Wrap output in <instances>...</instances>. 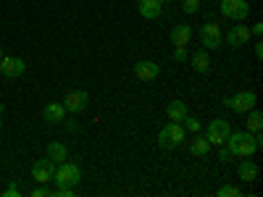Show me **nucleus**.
<instances>
[{
  "mask_svg": "<svg viewBox=\"0 0 263 197\" xmlns=\"http://www.w3.org/2000/svg\"><path fill=\"white\" fill-rule=\"evenodd\" d=\"M87 103H90V95L84 90H71V92L63 95V108H66V113H71V116L82 113L87 108Z\"/></svg>",
  "mask_w": 263,
  "mask_h": 197,
  "instance_id": "nucleus-9",
  "label": "nucleus"
},
{
  "mask_svg": "<svg viewBox=\"0 0 263 197\" xmlns=\"http://www.w3.org/2000/svg\"><path fill=\"white\" fill-rule=\"evenodd\" d=\"M184 126L179 121H168L163 129H161V134H158V147L161 150H177L182 142H184Z\"/></svg>",
  "mask_w": 263,
  "mask_h": 197,
  "instance_id": "nucleus-3",
  "label": "nucleus"
},
{
  "mask_svg": "<svg viewBox=\"0 0 263 197\" xmlns=\"http://www.w3.org/2000/svg\"><path fill=\"white\" fill-rule=\"evenodd\" d=\"M53 173H55V163H53L48 155L32 163V176H34L37 184H48V182H53Z\"/></svg>",
  "mask_w": 263,
  "mask_h": 197,
  "instance_id": "nucleus-10",
  "label": "nucleus"
},
{
  "mask_svg": "<svg viewBox=\"0 0 263 197\" xmlns=\"http://www.w3.org/2000/svg\"><path fill=\"white\" fill-rule=\"evenodd\" d=\"M250 34H253V37H258V40L263 37V21H255V24L250 27Z\"/></svg>",
  "mask_w": 263,
  "mask_h": 197,
  "instance_id": "nucleus-27",
  "label": "nucleus"
},
{
  "mask_svg": "<svg viewBox=\"0 0 263 197\" xmlns=\"http://www.w3.org/2000/svg\"><path fill=\"white\" fill-rule=\"evenodd\" d=\"M250 37H253L250 27H245V24H239V21H237L232 29H227V45L229 48H242V45L250 42Z\"/></svg>",
  "mask_w": 263,
  "mask_h": 197,
  "instance_id": "nucleus-11",
  "label": "nucleus"
},
{
  "mask_svg": "<svg viewBox=\"0 0 263 197\" xmlns=\"http://www.w3.org/2000/svg\"><path fill=\"white\" fill-rule=\"evenodd\" d=\"M190 111H187V103L184 100H179V97H174L168 105H166V116H168V121H184V116H187Z\"/></svg>",
  "mask_w": 263,
  "mask_h": 197,
  "instance_id": "nucleus-17",
  "label": "nucleus"
},
{
  "mask_svg": "<svg viewBox=\"0 0 263 197\" xmlns=\"http://www.w3.org/2000/svg\"><path fill=\"white\" fill-rule=\"evenodd\" d=\"M211 142L205 140V134H197V137H192V142H190V152L192 155H197V158H205L208 152H211Z\"/></svg>",
  "mask_w": 263,
  "mask_h": 197,
  "instance_id": "nucleus-20",
  "label": "nucleus"
},
{
  "mask_svg": "<svg viewBox=\"0 0 263 197\" xmlns=\"http://www.w3.org/2000/svg\"><path fill=\"white\" fill-rule=\"evenodd\" d=\"M53 182H55V187L74 189V187H79V182H82V171H79L77 163L63 161V163H58V168H55V173H53Z\"/></svg>",
  "mask_w": 263,
  "mask_h": 197,
  "instance_id": "nucleus-2",
  "label": "nucleus"
},
{
  "mask_svg": "<svg viewBox=\"0 0 263 197\" xmlns=\"http://www.w3.org/2000/svg\"><path fill=\"white\" fill-rule=\"evenodd\" d=\"M50 194V189L45 187V184H37L34 189H32V197H48Z\"/></svg>",
  "mask_w": 263,
  "mask_h": 197,
  "instance_id": "nucleus-25",
  "label": "nucleus"
},
{
  "mask_svg": "<svg viewBox=\"0 0 263 197\" xmlns=\"http://www.w3.org/2000/svg\"><path fill=\"white\" fill-rule=\"evenodd\" d=\"M168 40H171L174 48H187L192 42V27L190 24H177L168 32Z\"/></svg>",
  "mask_w": 263,
  "mask_h": 197,
  "instance_id": "nucleus-13",
  "label": "nucleus"
},
{
  "mask_svg": "<svg viewBox=\"0 0 263 197\" xmlns=\"http://www.w3.org/2000/svg\"><path fill=\"white\" fill-rule=\"evenodd\" d=\"M158 74H161V66H158L156 61L142 58V61L135 63V76H137L140 82H153V79H158Z\"/></svg>",
  "mask_w": 263,
  "mask_h": 197,
  "instance_id": "nucleus-12",
  "label": "nucleus"
},
{
  "mask_svg": "<svg viewBox=\"0 0 263 197\" xmlns=\"http://www.w3.org/2000/svg\"><path fill=\"white\" fill-rule=\"evenodd\" d=\"M255 103H258V95L255 92H234V95H229V97H224V108H229V111H234V113H248L250 108H255Z\"/></svg>",
  "mask_w": 263,
  "mask_h": 197,
  "instance_id": "nucleus-5",
  "label": "nucleus"
},
{
  "mask_svg": "<svg viewBox=\"0 0 263 197\" xmlns=\"http://www.w3.org/2000/svg\"><path fill=\"white\" fill-rule=\"evenodd\" d=\"M182 126H184V131H187V134H197V131H200V129H203V124H200V121H197L195 116H190V113L184 116V121H182Z\"/></svg>",
  "mask_w": 263,
  "mask_h": 197,
  "instance_id": "nucleus-22",
  "label": "nucleus"
},
{
  "mask_svg": "<svg viewBox=\"0 0 263 197\" xmlns=\"http://www.w3.org/2000/svg\"><path fill=\"white\" fill-rule=\"evenodd\" d=\"M224 147L232 152V158H250V155H255V152L260 150L258 137L250 134V131H245V129L242 131H229Z\"/></svg>",
  "mask_w": 263,
  "mask_h": 197,
  "instance_id": "nucleus-1",
  "label": "nucleus"
},
{
  "mask_svg": "<svg viewBox=\"0 0 263 197\" xmlns=\"http://www.w3.org/2000/svg\"><path fill=\"white\" fill-rule=\"evenodd\" d=\"M218 161H221V163H227V161H232V152L221 145V150H218Z\"/></svg>",
  "mask_w": 263,
  "mask_h": 197,
  "instance_id": "nucleus-28",
  "label": "nucleus"
},
{
  "mask_svg": "<svg viewBox=\"0 0 263 197\" xmlns=\"http://www.w3.org/2000/svg\"><path fill=\"white\" fill-rule=\"evenodd\" d=\"M0 113H3V108H0ZM0 129H3V116H0Z\"/></svg>",
  "mask_w": 263,
  "mask_h": 197,
  "instance_id": "nucleus-32",
  "label": "nucleus"
},
{
  "mask_svg": "<svg viewBox=\"0 0 263 197\" xmlns=\"http://www.w3.org/2000/svg\"><path fill=\"white\" fill-rule=\"evenodd\" d=\"M197 37H200L205 50H216V48L224 45V32H221V27H218L216 21H205V24L197 29Z\"/></svg>",
  "mask_w": 263,
  "mask_h": 197,
  "instance_id": "nucleus-4",
  "label": "nucleus"
},
{
  "mask_svg": "<svg viewBox=\"0 0 263 197\" xmlns=\"http://www.w3.org/2000/svg\"><path fill=\"white\" fill-rule=\"evenodd\" d=\"M182 6H184L187 13H197L200 11V0H182Z\"/></svg>",
  "mask_w": 263,
  "mask_h": 197,
  "instance_id": "nucleus-24",
  "label": "nucleus"
},
{
  "mask_svg": "<svg viewBox=\"0 0 263 197\" xmlns=\"http://www.w3.org/2000/svg\"><path fill=\"white\" fill-rule=\"evenodd\" d=\"M24 71H27L24 58H18V55H3L0 58V76L18 79V76H24Z\"/></svg>",
  "mask_w": 263,
  "mask_h": 197,
  "instance_id": "nucleus-8",
  "label": "nucleus"
},
{
  "mask_svg": "<svg viewBox=\"0 0 263 197\" xmlns=\"http://www.w3.org/2000/svg\"><path fill=\"white\" fill-rule=\"evenodd\" d=\"M216 194H218V197H242V189H239V187H232V184H224V187H218Z\"/></svg>",
  "mask_w": 263,
  "mask_h": 197,
  "instance_id": "nucleus-23",
  "label": "nucleus"
},
{
  "mask_svg": "<svg viewBox=\"0 0 263 197\" xmlns=\"http://www.w3.org/2000/svg\"><path fill=\"white\" fill-rule=\"evenodd\" d=\"M18 194H21V192H18V187H16L13 182H11V184L3 189V197H18Z\"/></svg>",
  "mask_w": 263,
  "mask_h": 197,
  "instance_id": "nucleus-26",
  "label": "nucleus"
},
{
  "mask_svg": "<svg viewBox=\"0 0 263 197\" xmlns=\"http://www.w3.org/2000/svg\"><path fill=\"white\" fill-rule=\"evenodd\" d=\"M229 131H232V126H229L227 119H213V121L208 124V129H205V140H208L211 145L221 147V145L227 142V137H229Z\"/></svg>",
  "mask_w": 263,
  "mask_h": 197,
  "instance_id": "nucleus-7",
  "label": "nucleus"
},
{
  "mask_svg": "<svg viewBox=\"0 0 263 197\" xmlns=\"http://www.w3.org/2000/svg\"><path fill=\"white\" fill-rule=\"evenodd\" d=\"M63 121H66V119H63ZM66 129H69V131H77V129H79V121H77V119H69V121H66Z\"/></svg>",
  "mask_w": 263,
  "mask_h": 197,
  "instance_id": "nucleus-31",
  "label": "nucleus"
},
{
  "mask_svg": "<svg viewBox=\"0 0 263 197\" xmlns=\"http://www.w3.org/2000/svg\"><path fill=\"white\" fill-rule=\"evenodd\" d=\"M161 3H163V6H166V3H171V0H161Z\"/></svg>",
  "mask_w": 263,
  "mask_h": 197,
  "instance_id": "nucleus-33",
  "label": "nucleus"
},
{
  "mask_svg": "<svg viewBox=\"0 0 263 197\" xmlns=\"http://www.w3.org/2000/svg\"><path fill=\"white\" fill-rule=\"evenodd\" d=\"M190 63H192V69H195L197 74H208V71H211V55H208L205 48H203V50H195V53L190 55Z\"/></svg>",
  "mask_w": 263,
  "mask_h": 197,
  "instance_id": "nucleus-18",
  "label": "nucleus"
},
{
  "mask_svg": "<svg viewBox=\"0 0 263 197\" xmlns=\"http://www.w3.org/2000/svg\"><path fill=\"white\" fill-rule=\"evenodd\" d=\"M253 53H255V58H263V42H260V40L253 45Z\"/></svg>",
  "mask_w": 263,
  "mask_h": 197,
  "instance_id": "nucleus-30",
  "label": "nucleus"
},
{
  "mask_svg": "<svg viewBox=\"0 0 263 197\" xmlns=\"http://www.w3.org/2000/svg\"><path fill=\"white\" fill-rule=\"evenodd\" d=\"M174 61H187V48H177V50H174Z\"/></svg>",
  "mask_w": 263,
  "mask_h": 197,
  "instance_id": "nucleus-29",
  "label": "nucleus"
},
{
  "mask_svg": "<svg viewBox=\"0 0 263 197\" xmlns=\"http://www.w3.org/2000/svg\"><path fill=\"white\" fill-rule=\"evenodd\" d=\"M3 55H6V53H3V48H0V58H3Z\"/></svg>",
  "mask_w": 263,
  "mask_h": 197,
  "instance_id": "nucleus-34",
  "label": "nucleus"
},
{
  "mask_svg": "<svg viewBox=\"0 0 263 197\" xmlns=\"http://www.w3.org/2000/svg\"><path fill=\"white\" fill-rule=\"evenodd\" d=\"M137 11H140L142 18L156 21L163 13V3H161V0H137Z\"/></svg>",
  "mask_w": 263,
  "mask_h": 197,
  "instance_id": "nucleus-14",
  "label": "nucleus"
},
{
  "mask_svg": "<svg viewBox=\"0 0 263 197\" xmlns=\"http://www.w3.org/2000/svg\"><path fill=\"white\" fill-rule=\"evenodd\" d=\"M245 116H248V121H245V131H250V134H260V129H263V113L258 111V108H250Z\"/></svg>",
  "mask_w": 263,
  "mask_h": 197,
  "instance_id": "nucleus-19",
  "label": "nucleus"
},
{
  "mask_svg": "<svg viewBox=\"0 0 263 197\" xmlns=\"http://www.w3.org/2000/svg\"><path fill=\"white\" fill-rule=\"evenodd\" d=\"M224 18L229 21H245L248 13H250V3L248 0H221V6H218Z\"/></svg>",
  "mask_w": 263,
  "mask_h": 197,
  "instance_id": "nucleus-6",
  "label": "nucleus"
},
{
  "mask_svg": "<svg viewBox=\"0 0 263 197\" xmlns=\"http://www.w3.org/2000/svg\"><path fill=\"white\" fill-rule=\"evenodd\" d=\"M48 158H50L53 163L69 161V147H66L63 142H50V145H48Z\"/></svg>",
  "mask_w": 263,
  "mask_h": 197,
  "instance_id": "nucleus-21",
  "label": "nucleus"
},
{
  "mask_svg": "<svg viewBox=\"0 0 263 197\" xmlns=\"http://www.w3.org/2000/svg\"><path fill=\"white\" fill-rule=\"evenodd\" d=\"M66 116V108H63V103H48L45 108H42V121H48V124H61Z\"/></svg>",
  "mask_w": 263,
  "mask_h": 197,
  "instance_id": "nucleus-16",
  "label": "nucleus"
},
{
  "mask_svg": "<svg viewBox=\"0 0 263 197\" xmlns=\"http://www.w3.org/2000/svg\"><path fill=\"white\" fill-rule=\"evenodd\" d=\"M237 176L242 179V182H255V179L260 176V168H258L255 161L242 158V161H239V166H237Z\"/></svg>",
  "mask_w": 263,
  "mask_h": 197,
  "instance_id": "nucleus-15",
  "label": "nucleus"
}]
</instances>
